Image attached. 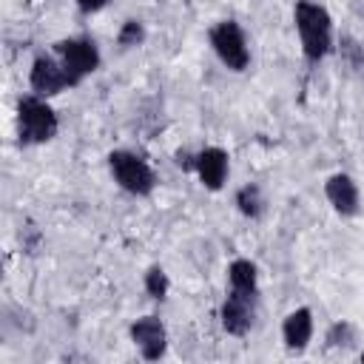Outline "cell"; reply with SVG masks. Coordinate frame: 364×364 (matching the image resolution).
<instances>
[{
  "label": "cell",
  "instance_id": "obj_1",
  "mask_svg": "<svg viewBox=\"0 0 364 364\" xmlns=\"http://www.w3.org/2000/svg\"><path fill=\"white\" fill-rule=\"evenodd\" d=\"M296 28L301 37V48L307 54V60H318L330 51V14L310 0H299L296 3Z\"/></svg>",
  "mask_w": 364,
  "mask_h": 364
},
{
  "label": "cell",
  "instance_id": "obj_2",
  "mask_svg": "<svg viewBox=\"0 0 364 364\" xmlns=\"http://www.w3.org/2000/svg\"><path fill=\"white\" fill-rule=\"evenodd\" d=\"M108 162H111V173L119 182V188H125L128 193H136V196L151 193L156 179H154V171L145 165V159H139L136 154H128V151H114L108 156Z\"/></svg>",
  "mask_w": 364,
  "mask_h": 364
},
{
  "label": "cell",
  "instance_id": "obj_3",
  "mask_svg": "<svg viewBox=\"0 0 364 364\" xmlns=\"http://www.w3.org/2000/svg\"><path fill=\"white\" fill-rule=\"evenodd\" d=\"M57 134V117L40 97L20 100V136L26 142H48Z\"/></svg>",
  "mask_w": 364,
  "mask_h": 364
},
{
  "label": "cell",
  "instance_id": "obj_4",
  "mask_svg": "<svg viewBox=\"0 0 364 364\" xmlns=\"http://www.w3.org/2000/svg\"><path fill=\"white\" fill-rule=\"evenodd\" d=\"M210 46H213V51L219 54V60H222L228 68L242 71V68L247 65L245 34H242V28H239L236 23L225 20V23H219V26H213V31H210Z\"/></svg>",
  "mask_w": 364,
  "mask_h": 364
},
{
  "label": "cell",
  "instance_id": "obj_5",
  "mask_svg": "<svg viewBox=\"0 0 364 364\" xmlns=\"http://www.w3.org/2000/svg\"><path fill=\"white\" fill-rule=\"evenodd\" d=\"M57 54H60V63L65 65V71L77 82L100 65V54L91 40H63V43H57Z\"/></svg>",
  "mask_w": 364,
  "mask_h": 364
},
{
  "label": "cell",
  "instance_id": "obj_6",
  "mask_svg": "<svg viewBox=\"0 0 364 364\" xmlns=\"http://www.w3.org/2000/svg\"><path fill=\"white\" fill-rule=\"evenodd\" d=\"M77 80L65 71L63 63L51 60V57H37L34 65H31V88L40 94V97H51V94H60L65 85H74Z\"/></svg>",
  "mask_w": 364,
  "mask_h": 364
},
{
  "label": "cell",
  "instance_id": "obj_7",
  "mask_svg": "<svg viewBox=\"0 0 364 364\" xmlns=\"http://www.w3.org/2000/svg\"><path fill=\"white\" fill-rule=\"evenodd\" d=\"M131 338H134V344L139 347V353H142L148 361H154V358H159V355L165 353V327H162V321L154 318V316L136 318V321L131 324Z\"/></svg>",
  "mask_w": 364,
  "mask_h": 364
},
{
  "label": "cell",
  "instance_id": "obj_8",
  "mask_svg": "<svg viewBox=\"0 0 364 364\" xmlns=\"http://www.w3.org/2000/svg\"><path fill=\"white\" fill-rule=\"evenodd\" d=\"M196 173L205 188H210V191L222 188V182L228 176V154L222 148H205L196 156Z\"/></svg>",
  "mask_w": 364,
  "mask_h": 364
},
{
  "label": "cell",
  "instance_id": "obj_9",
  "mask_svg": "<svg viewBox=\"0 0 364 364\" xmlns=\"http://www.w3.org/2000/svg\"><path fill=\"white\" fill-rule=\"evenodd\" d=\"M324 193H327L330 205H333L338 213L353 216V213L358 210V191H355V182H353L350 176H344V173L330 176L327 185H324Z\"/></svg>",
  "mask_w": 364,
  "mask_h": 364
},
{
  "label": "cell",
  "instance_id": "obj_10",
  "mask_svg": "<svg viewBox=\"0 0 364 364\" xmlns=\"http://www.w3.org/2000/svg\"><path fill=\"white\" fill-rule=\"evenodd\" d=\"M222 324H225L228 333L245 336L250 330V296H242V293L230 290V296L222 304Z\"/></svg>",
  "mask_w": 364,
  "mask_h": 364
},
{
  "label": "cell",
  "instance_id": "obj_11",
  "mask_svg": "<svg viewBox=\"0 0 364 364\" xmlns=\"http://www.w3.org/2000/svg\"><path fill=\"white\" fill-rule=\"evenodd\" d=\"M282 333H284V344H287L290 350H304L307 341H310V336H313L310 310H304V307H301V310H293V313L284 318Z\"/></svg>",
  "mask_w": 364,
  "mask_h": 364
},
{
  "label": "cell",
  "instance_id": "obj_12",
  "mask_svg": "<svg viewBox=\"0 0 364 364\" xmlns=\"http://www.w3.org/2000/svg\"><path fill=\"white\" fill-rule=\"evenodd\" d=\"M230 290L253 299V293H256V267H253V262L239 259V262L230 264Z\"/></svg>",
  "mask_w": 364,
  "mask_h": 364
},
{
  "label": "cell",
  "instance_id": "obj_13",
  "mask_svg": "<svg viewBox=\"0 0 364 364\" xmlns=\"http://www.w3.org/2000/svg\"><path fill=\"white\" fill-rule=\"evenodd\" d=\"M236 205L245 216H259L262 213V193L256 185H245L239 193H236Z\"/></svg>",
  "mask_w": 364,
  "mask_h": 364
},
{
  "label": "cell",
  "instance_id": "obj_14",
  "mask_svg": "<svg viewBox=\"0 0 364 364\" xmlns=\"http://www.w3.org/2000/svg\"><path fill=\"white\" fill-rule=\"evenodd\" d=\"M145 290H148V296L162 299V296L168 293V276H165L159 267H151V270L145 273Z\"/></svg>",
  "mask_w": 364,
  "mask_h": 364
},
{
  "label": "cell",
  "instance_id": "obj_15",
  "mask_svg": "<svg viewBox=\"0 0 364 364\" xmlns=\"http://www.w3.org/2000/svg\"><path fill=\"white\" fill-rule=\"evenodd\" d=\"M142 37H145V31H142V26H139L136 20H128V23L119 28V46H125V48L139 46Z\"/></svg>",
  "mask_w": 364,
  "mask_h": 364
},
{
  "label": "cell",
  "instance_id": "obj_16",
  "mask_svg": "<svg viewBox=\"0 0 364 364\" xmlns=\"http://www.w3.org/2000/svg\"><path fill=\"white\" fill-rule=\"evenodd\" d=\"M350 336H353V327L350 324H333L330 333H327V341L333 347H338V344H350Z\"/></svg>",
  "mask_w": 364,
  "mask_h": 364
},
{
  "label": "cell",
  "instance_id": "obj_17",
  "mask_svg": "<svg viewBox=\"0 0 364 364\" xmlns=\"http://www.w3.org/2000/svg\"><path fill=\"white\" fill-rule=\"evenodd\" d=\"M341 57H347L353 65H361V63H364L361 48H358V46H355V40H350V37H344V40H341Z\"/></svg>",
  "mask_w": 364,
  "mask_h": 364
},
{
  "label": "cell",
  "instance_id": "obj_18",
  "mask_svg": "<svg viewBox=\"0 0 364 364\" xmlns=\"http://www.w3.org/2000/svg\"><path fill=\"white\" fill-rule=\"evenodd\" d=\"M108 0H77V6L82 9V11H97V9H102Z\"/></svg>",
  "mask_w": 364,
  "mask_h": 364
},
{
  "label": "cell",
  "instance_id": "obj_19",
  "mask_svg": "<svg viewBox=\"0 0 364 364\" xmlns=\"http://www.w3.org/2000/svg\"><path fill=\"white\" fill-rule=\"evenodd\" d=\"M361 358H364V353H361Z\"/></svg>",
  "mask_w": 364,
  "mask_h": 364
}]
</instances>
